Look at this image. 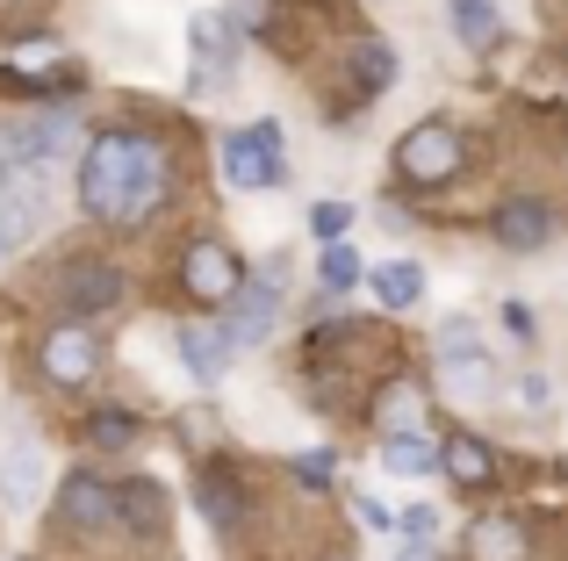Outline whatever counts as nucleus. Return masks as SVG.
<instances>
[{"mask_svg":"<svg viewBox=\"0 0 568 561\" xmlns=\"http://www.w3.org/2000/svg\"><path fill=\"white\" fill-rule=\"evenodd\" d=\"M159 202H166V152H159L152 130H138V123L94 130V144L80 159V210L94 224L123 231V224H144Z\"/></svg>","mask_w":568,"mask_h":561,"instance_id":"f257e3e1","label":"nucleus"},{"mask_svg":"<svg viewBox=\"0 0 568 561\" xmlns=\"http://www.w3.org/2000/svg\"><path fill=\"white\" fill-rule=\"evenodd\" d=\"M460 159H468V144H460V130L439 123V115H432V123H417L410 137L396 144V173L410 187H446L460 173Z\"/></svg>","mask_w":568,"mask_h":561,"instance_id":"20e7f679","label":"nucleus"},{"mask_svg":"<svg viewBox=\"0 0 568 561\" xmlns=\"http://www.w3.org/2000/svg\"><path fill=\"white\" fill-rule=\"evenodd\" d=\"M353 72H361V94H382V86L396 80V51H388L382 37H361L353 43Z\"/></svg>","mask_w":568,"mask_h":561,"instance_id":"4be33fe9","label":"nucleus"},{"mask_svg":"<svg viewBox=\"0 0 568 561\" xmlns=\"http://www.w3.org/2000/svg\"><path fill=\"white\" fill-rule=\"evenodd\" d=\"M555 238V210L547 202H504L497 210V245L504 253H540Z\"/></svg>","mask_w":568,"mask_h":561,"instance_id":"2eb2a0df","label":"nucleus"},{"mask_svg":"<svg viewBox=\"0 0 568 561\" xmlns=\"http://www.w3.org/2000/svg\"><path fill=\"white\" fill-rule=\"evenodd\" d=\"M58 526L80 533V540L115 533V490L94 476V468H65V476H58Z\"/></svg>","mask_w":568,"mask_h":561,"instance_id":"423d86ee","label":"nucleus"},{"mask_svg":"<svg viewBox=\"0 0 568 561\" xmlns=\"http://www.w3.org/2000/svg\"><path fill=\"white\" fill-rule=\"evenodd\" d=\"M396 526H403V540H410V548H432V540H439V511H432V504H410Z\"/></svg>","mask_w":568,"mask_h":561,"instance_id":"bb28decb","label":"nucleus"},{"mask_svg":"<svg viewBox=\"0 0 568 561\" xmlns=\"http://www.w3.org/2000/svg\"><path fill=\"white\" fill-rule=\"evenodd\" d=\"M181 288H187V303L223 309L245 288V267H237V253L223 238H194V245H181Z\"/></svg>","mask_w":568,"mask_h":561,"instance_id":"39448f33","label":"nucleus"},{"mask_svg":"<svg viewBox=\"0 0 568 561\" xmlns=\"http://www.w3.org/2000/svg\"><path fill=\"white\" fill-rule=\"evenodd\" d=\"M231 8V29H266L274 22V0H223Z\"/></svg>","mask_w":568,"mask_h":561,"instance_id":"cd10ccee","label":"nucleus"},{"mask_svg":"<svg viewBox=\"0 0 568 561\" xmlns=\"http://www.w3.org/2000/svg\"><path fill=\"white\" fill-rule=\"evenodd\" d=\"M0 259H8V238H0Z\"/></svg>","mask_w":568,"mask_h":561,"instance_id":"7c9ffc66","label":"nucleus"},{"mask_svg":"<svg viewBox=\"0 0 568 561\" xmlns=\"http://www.w3.org/2000/svg\"><path fill=\"white\" fill-rule=\"evenodd\" d=\"M216 159H223V181H231L237 195H266V187H281V173H288L274 115H266V123H245V130H223Z\"/></svg>","mask_w":568,"mask_h":561,"instance_id":"f03ea898","label":"nucleus"},{"mask_svg":"<svg viewBox=\"0 0 568 561\" xmlns=\"http://www.w3.org/2000/svg\"><path fill=\"white\" fill-rule=\"evenodd\" d=\"M332 453L324 447H310V453H295V482H303V490H332Z\"/></svg>","mask_w":568,"mask_h":561,"instance_id":"a878e982","label":"nucleus"},{"mask_svg":"<svg viewBox=\"0 0 568 561\" xmlns=\"http://www.w3.org/2000/svg\"><path fill=\"white\" fill-rule=\"evenodd\" d=\"M281 267L274 274H260V280H245V288L231 295V317H223V338H231V346H266V338H274V324H281Z\"/></svg>","mask_w":568,"mask_h":561,"instance_id":"1a4fd4ad","label":"nucleus"},{"mask_svg":"<svg viewBox=\"0 0 568 561\" xmlns=\"http://www.w3.org/2000/svg\"><path fill=\"white\" fill-rule=\"evenodd\" d=\"M166 490H159L152 476H123L115 482V526H123V533H138V540H159L166 533Z\"/></svg>","mask_w":568,"mask_h":561,"instance_id":"ddd939ff","label":"nucleus"},{"mask_svg":"<svg viewBox=\"0 0 568 561\" xmlns=\"http://www.w3.org/2000/svg\"><path fill=\"white\" fill-rule=\"evenodd\" d=\"M123 303H130V280L115 267H101V259H65L58 267V309L101 317V309H123Z\"/></svg>","mask_w":568,"mask_h":561,"instance_id":"0eeeda50","label":"nucleus"},{"mask_svg":"<svg viewBox=\"0 0 568 561\" xmlns=\"http://www.w3.org/2000/svg\"><path fill=\"white\" fill-rule=\"evenodd\" d=\"M454 37L460 43H497V0H454Z\"/></svg>","mask_w":568,"mask_h":561,"instance_id":"5701e85b","label":"nucleus"},{"mask_svg":"<svg viewBox=\"0 0 568 561\" xmlns=\"http://www.w3.org/2000/svg\"><path fill=\"white\" fill-rule=\"evenodd\" d=\"M43 497V447L37 439H14L8 461H0V504H8V519H29Z\"/></svg>","mask_w":568,"mask_h":561,"instance_id":"f8f14e48","label":"nucleus"},{"mask_svg":"<svg viewBox=\"0 0 568 561\" xmlns=\"http://www.w3.org/2000/svg\"><path fill=\"white\" fill-rule=\"evenodd\" d=\"M202 511L216 533H237V519H245V490L231 482V468H209L202 476Z\"/></svg>","mask_w":568,"mask_h":561,"instance_id":"a211bd4d","label":"nucleus"},{"mask_svg":"<svg viewBox=\"0 0 568 561\" xmlns=\"http://www.w3.org/2000/svg\"><path fill=\"white\" fill-rule=\"evenodd\" d=\"M367 280H375L382 309H410L417 295H425V267H417V259H388V267H375Z\"/></svg>","mask_w":568,"mask_h":561,"instance_id":"6ab92c4d","label":"nucleus"},{"mask_svg":"<svg viewBox=\"0 0 568 561\" xmlns=\"http://www.w3.org/2000/svg\"><path fill=\"white\" fill-rule=\"evenodd\" d=\"M382 468H388V476H432V468H439V447H432L425 432H410V439H382Z\"/></svg>","mask_w":568,"mask_h":561,"instance_id":"aec40b11","label":"nucleus"},{"mask_svg":"<svg viewBox=\"0 0 568 561\" xmlns=\"http://www.w3.org/2000/svg\"><path fill=\"white\" fill-rule=\"evenodd\" d=\"M353 511H361V519H367V526H382V533H388V526H396V511H388V504H382V497H353Z\"/></svg>","mask_w":568,"mask_h":561,"instance_id":"c85d7f7f","label":"nucleus"},{"mask_svg":"<svg viewBox=\"0 0 568 561\" xmlns=\"http://www.w3.org/2000/svg\"><path fill=\"white\" fill-rule=\"evenodd\" d=\"M173 353H181V367L202 381V389H216V381L231 375V360H237V346L223 338V324H181V332H173Z\"/></svg>","mask_w":568,"mask_h":561,"instance_id":"9b49d317","label":"nucleus"},{"mask_svg":"<svg viewBox=\"0 0 568 561\" xmlns=\"http://www.w3.org/2000/svg\"><path fill=\"white\" fill-rule=\"evenodd\" d=\"M439 381L460 396V404H483L497 389V367H489V346L468 317H446L439 324Z\"/></svg>","mask_w":568,"mask_h":561,"instance_id":"7ed1b4c3","label":"nucleus"},{"mask_svg":"<svg viewBox=\"0 0 568 561\" xmlns=\"http://www.w3.org/2000/svg\"><path fill=\"white\" fill-rule=\"evenodd\" d=\"M310 231H317V245H338L353 231V210L346 202H317V210H310Z\"/></svg>","mask_w":568,"mask_h":561,"instance_id":"393cba45","label":"nucleus"},{"mask_svg":"<svg viewBox=\"0 0 568 561\" xmlns=\"http://www.w3.org/2000/svg\"><path fill=\"white\" fill-rule=\"evenodd\" d=\"M138 432H144V425H138V410H123V404H101L94 410V418H87V439H94V447H138Z\"/></svg>","mask_w":568,"mask_h":561,"instance_id":"412c9836","label":"nucleus"},{"mask_svg":"<svg viewBox=\"0 0 568 561\" xmlns=\"http://www.w3.org/2000/svg\"><path fill=\"white\" fill-rule=\"evenodd\" d=\"M94 375H101V338L87 332V324H58V332L43 338V381H58V389H87Z\"/></svg>","mask_w":568,"mask_h":561,"instance_id":"9d476101","label":"nucleus"},{"mask_svg":"<svg viewBox=\"0 0 568 561\" xmlns=\"http://www.w3.org/2000/svg\"><path fill=\"white\" fill-rule=\"evenodd\" d=\"M439 468L460 482V490H483V482H497V453H489L475 432H454V439H446V447H439Z\"/></svg>","mask_w":568,"mask_h":561,"instance_id":"dca6fc26","label":"nucleus"},{"mask_svg":"<svg viewBox=\"0 0 568 561\" xmlns=\"http://www.w3.org/2000/svg\"><path fill=\"white\" fill-rule=\"evenodd\" d=\"M375 425H382V439H410V432H425V381H410V375L388 381V389L375 396Z\"/></svg>","mask_w":568,"mask_h":561,"instance_id":"4468645a","label":"nucleus"},{"mask_svg":"<svg viewBox=\"0 0 568 561\" xmlns=\"http://www.w3.org/2000/svg\"><path fill=\"white\" fill-rule=\"evenodd\" d=\"M396 561H439V548H410V540H403V548H396Z\"/></svg>","mask_w":568,"mask_h":561,"instance_id":"c756f323","label":"nucleus"},{"mask_svg":"<svg viewBox=\"0 0 568 561\" xmlns=\"http://www.w3.org/2000/svg\"><path fill=\"white\" fill-rule=\"evenodd\" d=\"M194 80H187V94H216V86H231L237 80V29H231V14H194Z\"/></svg>","mask_w":568,"mask_h":561,"instance_id":"6e6552de","label":"nucleus"},{"mask_svg":"<svg viewBox=\"0 0 568 561\" xmlns=\"http://www.w3.org/2000/svg\"><path fill=\"white\" fill-rule=\"evenodd\" d=\"M317 274H324V288H332V295H346V288H361V253H353V245L346 238H338V245H324V259H317Z\"/></svg>","mask_w":568,"mask_h":561,"instance_id":"b1692460","label":"nucleus"},{"mask_svg":"<svg viewBox=\"0 0 568 561\" xmlns=\"http://www.w3.org/2000/svg\"><path fill=\"white\" fill-rule=\"evenodd\" d=\"M532 540L518 519H475L468 526V561H526Z\"/></svg>","mask_w":568,"mask_h":561,"instance_id":"f3484780","label":"nucleus"}]
</instances>
